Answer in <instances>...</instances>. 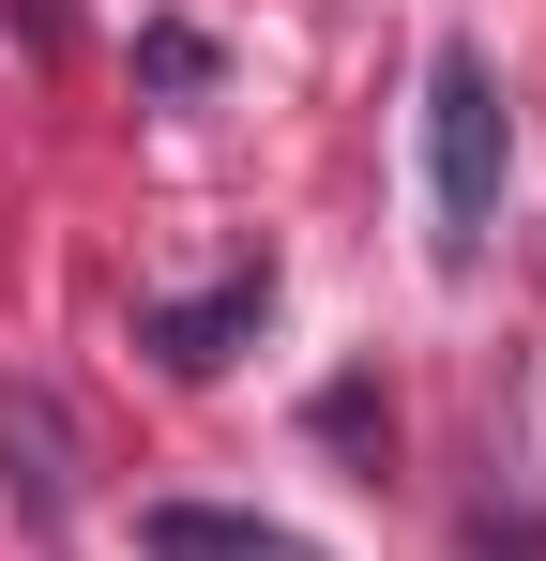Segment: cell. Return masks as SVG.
I'll list each match as a JSON object with an SVG mask.
<instances>
[{
	"label": "cell",
	"instance_id": "6da1fadb",
	"mask_svg": "<svg viewBox=\"0 0 546 561\" xmlns=\"http://www.w3.org/2000/svg\"><path fill=\"white\" fill-rule=\"evenodd\" d=\"M501 168H516L501 77H486V46H441V61H425V197H441V259L455 274H470L486 228H501Z\"/></svg>",
	"mask_w": 546,
	"mask_h": 561
},
{
	"label": "cell",
	"instance_id": "7a4b0ae2",
	"mask_svg": "<svg viewBox=\"0 0 546 561\" xmlns=\"http://www.w3.org/2000/svg\"><path fill=\"white\" fill-rule=\"evenodd\" d=\"M259 319H273V259H243L228 288H182V304H137V350H152L168 379H213L228 350H243V334H259Z\"/></svg>",
	"mask_w": 546,
	"mask_h": 561
},
{
	"label": "cell",
	"instance_id": "3957f363",
	"mask_svg": "<svg viewBox=\"0 0 546 561\" xmlns=\"http://www.w3.org/2000/svg\"><path fill=\"white\" fill-rule=\"evenodd\" d=\"M0 485H15V516H31V531H61V516H77V425H61V394H46V379H0Z\"/></svg>",
	"mask_w": 546,
	"mask_h": 561
},
{
	"label": "cell",
	"instance_id": "277c9868",
	"mask_svg": "<svg viewBox=\"0 0 546 561\" xmlns=\"http://www.w3.org/2000/svg\"><path fill=\"white\" fill-rule=\"evenodd\" d=\"M137 561H319L288 516H243V501H152L137 516Z\"/></svg>",
	"mask_w": 546,
	"mask_h": 561
},
{
	"label": "cell",
	"instance_id": "5b68a950",
	"mask_svg": "<svg viewBox=\"0 0 546 561\" xmlns=\"http://www.w3.org/2000/svg\"><path fill=\"white\" fill-rule=\"evenodd\" d=\"M455 561H546V516H532V501H501V485H486V501L455 516Z\"/></svg>",
	"mask_w": 546,
	"mask_h": 561
},
{
	"label": "cell",
	"instance_id": "8992f818",
	"mask_svg": "<svg viewBox=\"0 0 546 561\" xmlns=\"http://www.w3.org/2000/svg\"><path fill=\"white\" fill-rule=\"evenodd\" d=\"M319 440H334V456H364V485H379V456H395V410H379L364 379H334V394H319Z\"/></svg>",
	"mask_w": 546,
	"mask_h": 561
},
{
	"label": "cell",
	"instance_id": "52a82bcc",
	"mask_svg": "<svg viewBox=\"0 0 546 561\" xmlns=\"http://www.w3.org/2000/svg\"><path fill=\"white\" fill-rule=\"evenodd\" d=\"M137 77H152V92H213V31H137Z\"/></svg>",
	"mask_w": 546,
	"mask_h": 561
}]
</instances>
